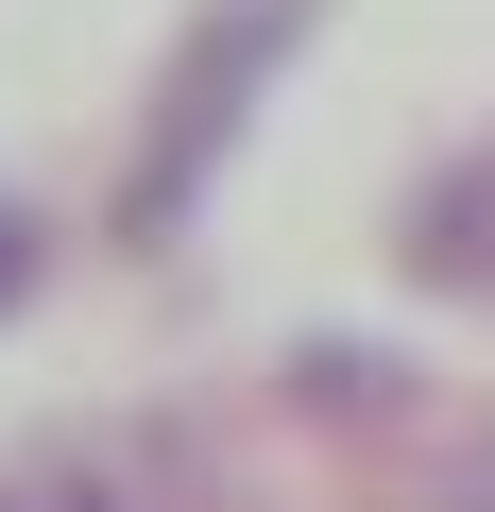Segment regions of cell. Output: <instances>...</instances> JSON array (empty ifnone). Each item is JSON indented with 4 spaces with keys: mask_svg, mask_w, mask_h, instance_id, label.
<instances>
[{
    "mask_svg": "<svg viewBox=\"0 0 495 512\" xmlns=\"http://www.w3.org/2000/svg\"><path fill=\"white\" fill-rule=\"evenodd\" d=\"M308 18H325V0H222V18L188 35V69L154 86V137H137V171H120V222H137V239H171V222H188L205 154L239 137V103H257V69H274V52L308 35Z\"/></svg>",
    "mask_w": 495,
    "mask_h": 512,
    "instance_id": "6da1fadb",
    "label": "cell"
},
{
    "mask_svg": "<svg viewBox=\"0 0 495 512\" xmlns=\"http://www.w3.org/2000/svg\"><path fill=\"white\" fill-rule=\"evenodd\" d=\"M393 256H410V291H444V308H495V137H478V154H444V171L410 188Z\"/></svg>",
    "mask_w": 495,
    "mask_h": 512,
    "instance_id": "7a4b0ae2",
    "label": "cell"
},
{
    "mask_svg": "<svg viewBox=\"0 0 495 512\" xmlns=\"http://www.w3.org/2000/svg\"><path fill=\"white\" fill-rule=\"evenodd\" d=\"M18 274H35V222H18V205H0V308H18Z\"/></svg>",
    "mask_w": 495,
    "mask_h": 512,
    "instance_id": "3957f363",
    "label": "cell"
},
{
    "mask_svg": "<svg viewBox=\"0 0 495 512\" xmlns=\"http://www.w3.org/2000/svg\"><path fill=\"white\" fill-rule=\"evenodd\" d=\"M0 512H86V495H0Z\"/></svg>",
    "mask_w": 495,
    "mask_h": 512,
    "instance_id": "277c9868",
    "label": "cell"
}]
</instances>
